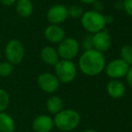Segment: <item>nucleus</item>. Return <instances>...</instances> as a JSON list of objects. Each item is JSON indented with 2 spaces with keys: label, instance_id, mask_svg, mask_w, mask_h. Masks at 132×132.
<instances>
[{
  "label": "nucleus",
  "instance_id": "nucleus-28",
  "mask_svg": "<svg viewBox=\"0 0 132 132\" xmlns=\"http://www.w3.org/2000/svg\"><path fill=\"white\" fill-rule=\"evenodd\" d=\"M104 20H105V23L107 24V23H112L113 20H114V18H113V16L111 15V14H107V15L104 16Z\"/></svg>",
  "mask_w": 132,
  "mask_h": 132
},
{
  "label": "nucleus",
  "instance_id": "nucleus-19",
  "mask_svg": "<svg viewBox=\"0 0 132 132\" xmlns=\"http://www.w3.org/2000/svg\"><path fill=\"white\" fill-rule=\"evenodd\" d=\"M10 103L9 94L4 89H0V112H4Z\"/></svg>",
  "mask_w": 132,
  "mask_h": 132
},
{
  "label": "nucleus",
  "instance_id": "nucleus-9",
  "mask_svg": "<svg viewBox=\"0 0 132 132\" xmlns=\"http://www.w3.org/2000/svg\"><path fill=\"white\" fill-rule=\"evenodd\" d=\"M37 83L40 88L48 94H53L59 87V79L54 74L49 73V72L40 74L37 78Z\"/></svg>",
  "mask_w": 132,
  "mask_h": 132
},
{
  "label": "nucleus",
  "instance_id": "nucleus-5",
  "mask_svg": "<svg viewBox=\"0 0 132 132\" xmlns=\"http://www.w3.org/2000/svg\"><path fill=\"white\" fill-rule=\"evenodd\" d=\"M5 55L7 62L14 65H18L23 60L24 57V47L19 40H9L5 48Z\"/></svg>",
  "mask_w": 132,
  "mask_h": 132
},
{
  "label": "nucleus",
  "instance_id": "nucleus-3",
  "mask_svg": "<svg viewBox=\"0 0 132 132\" xmlns=\"http://www.w3.org/2000/svg\"><path fill=\"white\" fill-rule=\"evenodd\" d=\"M81 24L84 29L90 33H96L104 30V15L94 10H89L84 13L81 17Z\"/></svg>",
  "mask_w": 132,
  "mask_h": 132
},
{
  "label": "nucleus",
  "instance_id": "nucleus-16",
  "mask_svg": "<svg viewBox=\"0 0 132 132\" xmlns=\"http://www.w3.org/2000/svg\"><path fill=\"white\" fill-rule=\"evenodd\" d=\"M15 129L14 119L8 113L0 112V132H14Z\"/></svg>",
  "mask_w": 132,
  "mask_h": 132
},
{
  "label": "nucleus",
  "instance_id": "nucleus-14",
  "mask_svg": "<svg viewBox=\"0 0 132 132\" xmlns=\"http://www.w3.org/2000/svg\"><path fill=\"white\" fill-rule=\"evenodd\" d=\"M107 93L113 99H120L125 94V85L119 80L111 79L107 84Z\"/></svg>",
  "mask_w": 132,
  "mask_h": 132
},
{
  "label": "nucleus",
  "instance_id": "nucleus-6",
  "mask_svg": "<svg viewBox=\"0 0 132 132\" xmlns=\"http://www.w3.org/2000/svg\"><path fill=\"white\" fill-rule=\"evenodd\" d=\"M80 50V45L76 39L65 38L60 43H59L57 53L59 57L64 60H71L77 56Z\"/></svg>",
  "mask_w": 132,
  "mask_h": 132
},
{
  "label": "nucleus",
  "instance_id": "nucleus-17",
  "mask_svg": "<svg viewBox=\"0 0 132 132\" xmlns=\"http://www.w3.org/2000/svg\"><path fill=\"white\" fill-rule=\"evenodd\" d=\"M47 110L49 111L50 113L51 114H57L59 111H62L63 109V101L60 97L59 96H51L49 99L47 100Z\"/></svg>",
  "mask_w": 132,
  "mask_h": 132
},
{
  "label": "nucleus",
  "instance_id": "nucleus-22",
  "mask_svg": "<svg viewBox=\"0 0 132 132\" xmlns=\"http://www.w3.org/2000/svg\"><path fill=\"white\" fill-rule=\"evenodd\" d=\"M82 46L85 49V51H89V50L93 49V43H92V36L87 35L83 39V42H82Z\"/></svg>",
  "mask_w": 132,
  "mask_h": 132
},
{
  "label": "nucleus",
  "instance_id": "nucleus-29",
  "mask_svg": "<svg viewBox=\"0 0 132 132\" xmlns=\"http://www.w3.org/2000/svg\"><path fill=\"white\" fill-rule=\"evenodd\" d=\"M79 1L84 4H94L96 0H79Z\"/></svg>",
  "mask_w": 132,
  "mask_h": 132
},
{
  "label": "nucleus",
  "instance_id": "nucleus-12",
  "mask_svg": "<svg viewBox=\"0 0 132 132\" xmlns=\"http://www.w3.org/2000/svg\"><path fill=\"white\" fill-rule=\"evenodd\" d=\"M53 127V120L49 115L37 116L32 122V129L35 132H51Z\"/></svg>",
  "mask_w": 132,
  "mask_h": 132
},
{
  "label": "nucleus",
  "instance_id": "nucleus-27",
  "mask_svg": "<svg viewBox=\"0 0 132 132\" xmlns=\"http://www.w3.org/2000/svg\"><path fill=\"white\" fill-rule=\"evenodd\" d=\"M16 0H0V3L5 6H11L15 4Z\"/></svg>",
  "mask_w": 132,
  "mask_h": 132
},
{
  "label": "nucleus",
  "instance_id": "nucleus-25",
  "mask_svg": "<svg viewBox=\"0 0 132 132\" xmlns=\"http://www.w3.org/2000/svg\"><path fill=\"white\" fill-rule=\"evenodd\" d=\"M114 8L116 10H123L124 9L123 0H117L114 3Z\"/></svg>",
  "mask_w": 132,
  "mask_h": 132
},
{
  "label": "nucleus",
  "instance_id": "nucleus-11",
  "mask_svg": "<svg viewBox=\"0 0 132 132\" xmlns=\"http://www.w3.org/2000/svg\"><path fill=\"white\" fill-rule=\"evenodd\" d=\"M65 31L59 25L51 24L45 29L44 36L49 42L53 44H59L65 39Z\"/></svg>",
  "mask_w": 132,
  "mask_h": 132
},
{
  "label": "nucleus",
  "instance_id": "nucleus-24",
  "mask_svg": "<svg viewBox=\"0 0 132 132\" xmlns=\"http://www.w3.org/2000/svg\"><path fill=\"white\" fill-rule=\"evenodd\" d=\"M93 5H93V6H94V11H95V12H97V13H101L102 14V12H103V3H102L101 1H99V0H96Z\"/></svg>",
  "mask_w": 132,
  "mask_h": 132
},
{
  "label": "nucleus",
  "instance_id": "nucleus-7",
  "mask_svg": "<svg viewBox=\"0 0 132 132\" xmlns=\"http://www.w3.org/2000/svg\"><path fill=\"white\" fill-rule=\"evenodd\" d=\"M129 66L125 63L121 59H116L111 60L109 64L106 66L105 71L106 74L111 79H116L126 77L128 71H129Z\"/></svg>",
  "mask_w": 132,
  "mask_h": 132
},
{
  "label": "nucleus",
  "instance_id": "nucleus-30",
  "mask_svg": "<svg viewBox=\"0 0 132 132\" xmlns=\"http://www.w3.org/2000/svg\"><path fill=\"white\" fill-rule=\"evenodd\" d=\"M84 132H96V131L94 130V129H87V130H85Z\"/></svg>",
  "mask_w": 132,
  "mask_h": 132
},
{
  "label": "nucleus",
  "instance_id": "nucleus-2",
  "mask_svg": "<svg viewBox=\"0 0 132 132\" xmlns=\"http://www.w3.org/2000/svg\"><path fill=\"white\" fill-rule=\"evenodd\" d=\"M54 125L60 131L68 132L75 129L80 122V114L75 110H62L54 117Z\"/></svg>",
  "mask_w": 132,
  "mask_h": 132
},
{
  "label": "nucleus",
  "instance_id": "nucleus-21",
  "mask_svg": "<svg viewBox=\"0 0 132 132\" xmlns=\"http://www.w3.org/2000/svg\"><path fill=\"white\" fill-rule=\"evenodd\" d=\"M68 16L77 19V18H81L85 12H84V9L82 6L78 5H73L69 8H68Z\"/></svg>",
  "mask_w": 132,
  "mask_h": 132
},
{
  "label": "nucleus",
  "instance_id": "nucleus-26",
  "mask_svg": "<svg viewBox=\"0 0 132 132\" xmlns=\"http://www.w3.org/2000/svg\"><path fill=\"white\" fill-rule=\"evenodd\" d=\"M126 77H127V82L129 85V86L132 87V67L129 68V71H128L127 75H126Z\"/></svg>",
  "mask_w": 132,
  "mask_h": 132
},
{
  "label": "nucleus",
  "instance_id": "nucleus-23",
  "mask_svg": "<svg viewBox=\"0 0 132 132\" xmlns=\"http://www.w3.org/2000/svg\"><path fill=\"white\" fill-rule=\"evenodd\" d=\"M124 10L129 15L132 16V0H123Z\"/></svg>",
  "mask_w": 132,
  "mask_h": 132
},
{
  "label": "nucleus",
  "instance_id": "nucleus-10",
  "mask_svg": "<svg viewBox=\"0 0 132 132\" xmlns=\"http://www.w3.org/2000/svg\"><path fill=\"white\" fill-rule=\"evenodd\" d=\"M92 43H93V49L103 53L104 51H107L111 48V38L107 31L103 30V31L94 33L93 35Z\"/></svg>",
  "mask_w": 132,
  "mask_h": 132
},
{
  "label": "nucleus",
  "instance_id": "nucleus-4",
  "mask_svg": "<svg viewBox=\"0 0 132 132\" xmlns=\"http://www.w3.org/2000/svg\"><path fill=\"white\" fill-rule=\"evenodd\" d=\"M55 76L59 83H71L77 76V67L71 60L61 59L55 65Z\"/></svg>",
  "mask_w": 132,
  "mask_h": 132
},
{
  "label": "nucleus",
  "instance_id": "nucleus-15",
  "mask_svg": "<svg viewBox=\"0 0 132 132\" xmlns=\"http://www.w3.org/2000/svg\"><path fill=\"white\" fill-rule=\"evenodd\" d=\"M15 11L19 16L27 18L33 13V4L31 0H16Z\"/></svg>",
  "mask_w": 132,
  "mask_h": 132
},
{
  "label": "nucleus",
  "instance_id": "nucleus-18",
  "mask_svg": "<svg viewBox=\"0 0 132 132\" xmlns=\"http://www.w3.org/2000/svg\"><path fill=\"white\" fill-rule=\"evenodd\" d=\"M120 56L124 62L132 67V45H124L120 49Z\"/></svg>",
  "mask_w": 132,
  "mask_h": 132
},
{
  "label": "nucleus",
  "instance_id": "nucleus-8",
  "mask_svg": "<svg viewBox=\"0 0 132 132\" xmlns=\"http://www.w3.org/2000/svg\"><path fill=\"white\" fill-rule=\"evenodd\" d=\"M68 17V8L62 4L54 5L47 12V19L51 24L59 25L63 23Z\"/></svg>",
  "mask_w": 132,
  "mask_h": 132
},
{
  "label": "nucleus",
  "instance_id": "nucleus-13",
  "mask_svg": "<svg viewBox=\"0 0 132 132\" xmlns=\"http://www.w3.org/2000/svg\"><path fill=\"white\" fill-rule=\"evenodd\" d=\"M40 59L45 64L55 67V65L59 61V56L55 48L46 46L40 51Z\"/></svg>",
  "mask_w": 132,
  "mask_h": 132
},
{
  "label": "nucleus",
  "instance_id": "nucleus-31",
  "mask_svg": "<svg viewBox=\"0 0 132 132\" xmlns=\"http://www.w3.org/2000/svg\"><path fill=\"white\" fill-rule=\"evenodd\" d=\"M0 59H1V51H0Z\"/></svg>",
  "mask_w": 132,
  "mask_h": 132
},
{
  "label": "nucleus",
  "instance_id": "nucleus-1",
  "mask_svg": "<svg viewBox=\"0 0 132 132\" xmlns=\"http://www.w3.org/2000/svg\"><path fill=\"white\" fill-rule=\"evenodd\" d=\"M78 66L85 76L94 77L101 74L105 68V57L103 53L94 49L85 51L78 60Z\"/></svg>",
  "mask_w": 132,
  "mask_h": 132
},
{
  "label": "nucleus",
  "instance_id": "nucleus-20",
  "mask_svg": "<svg viewBox=\"0 0 132 132\" xmlns=\"http://www.w3.org/2000/svg\"><path fill=\"white\" fill-rule=\"evenodd\" d=\"M13 71H14V66L11 63L7 61L0 63V77H7L11 76Z\"/></svg>",
  "mask_w": 132,
  "mask_h": 132
}]
</instances>
